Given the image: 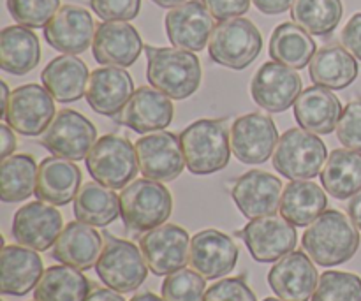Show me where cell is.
I'll use <instances>...</instances> for the list:
<instances>
[{"label": "cell", "instance_id": "6da1fadb", "mask_svg": "<svg viewBox=\"0 0 361 301\" xmlns=\"http://www.w3.org/2000/svg\"><path fill=\"white\" fill-rule=\"evenodd\" d=\"M302 245L310 259L319 266H338L358 252L360 231L351 217L338 210H328L309 226Z\"/></svg>", "mask_w": 361, "mask_h": 301}, {"label": "cell", "instance_id": "7a4b0ae2", "mask_svg": "<svg viewBox=\"0 0 361 301\" xmlns=\"http://www.w3.org/2000/svg\"><path fill=\"white\" fill-rule=\"evenodd\" d=\"M145 53L148 60L147 78L152 87L175 101L196 94L201 85V63L192 51L145 46Z\"/></svg>", "mask_w": 361, "mask_h": 301}, {"label": "cell", "instance_id": "3957f363", "mask_svg": "<svg viewBox=\"0 0 361 301\" xmlns=\"http://www.w3.org/2000/svg\"><path fill=\"white\" fill-rule=\"evenodd\" d=\"M187 169L192 175H214L229 164L231 141L222 120H197L180 136Z\"/></svg>", "mask_w": 361, "mask_h": 301}, {"label": "cell", "instance_id": "277c9868", "mask_svg": "<svg viewBox=\"0 0 361 301\" xmlns=\"http://www.w3.org/2000/svg\"><path fill=\"white\" fill-rule=\"evenodd\" d=\"M173 211L171 192L150 178L134 180L120 192V217L133 231H152L169 219Z\"/></svg>", "mask_w": 361, "mask_h": 301}, {"label": "cell", "instance_id": "5b68a950", "mask_svg": "<svg viewBox=\"0 0 361 301\" xmlns=\"http://www.w3.org/2000/svg\"><path fill=\"white\" fill-rule=\"evenodd\" d=\"M263 37L245 18H231L215 27L208 42V55L215 63L233 70L247 69L259 56Z\"/></svg>", "mask_w": 361, "mask_h": 301}, {"label": "cell", "instance_id": "8992f818", "mask_svg": "<svg viewBox=\"0 0 361 301\" xmlns=\"http://www.w3.org/2000/svg\"><path fill=\"white\" fill-rule=\"evenodd\" d=\"M328 159L326 145L305 129H289L279 137L274 168L289 180H312Z\"/></svg>", "mask_w": 361, "mask_h": 301}, {"label": "cell", "instance_id": "52a82bcc", "mask_svg": "<svg viewBox=\"0 0 361 301\" xmlns=\"http://www.w3.org/2000/svg\"><path fill=\"white\" fill-rule=\"evenodd\" d=\"M136 147L127 137L106 134L99 137L87 157V169L95 182L109 189H123L137 175Z\"/></svg>", "mask_w": 361, "mask_h": 301}, {"label": "cell", "instance_id": "ba28073f", "mask_svg": "<svg viewBox=\"0 0 361 301\" xmlns=\"http://www.w3.org/2000/svg\"><path fill=\"white\" fill-rule=\"evenodd\" d=\"M99 278L109 289L133 293L141 288L148 275V264L143 252L134 243L120 238H109L95 264Z\"/></svg>", "mask_w": 361, "mask_h": 301}, {"label": "cell", "instance_id": "9c48e42d", "mask_svg": "<svg viewBox=\"0 0 361 301\" xmlns=\"http://www.w3.org/2000/svg\"><path fill=\"white\" fill-rule=\"evenodd\" d=\"M97 140L95 125L81 113L62 109L42 134V147L56 157L67 161H83Z\"/></svg>", "mask_w": 361, "mask_h": 301}, {"label": "cell", "instance_id": "30bf717a", "mask_svg": "<svg viewBox=\"0 0 361 301\" xmlns=\"http://www.w3.org/2000/svg\"><path fill=\"white\" fill-rule=\"evenodd\" d=\"M140 249L148 268L157 277L183 270L190 263V238L176 224H162L141 236Z\"/></svg>", "mask_w": 361, "mask_h": 301}, {"label": "cell", "instance_id": "8fae6325", "mask_svg": "<svg viewBox=\"0 0 361 301\" xmlns=\"http://www.w3.org/2000/svg\"><path fill=\"white\" fill-rule=\"evenodd\" d=\"M55 115L51 94L39 85L28 83L14 88L4 118L16 133L23 136H39L46 133Z\"/></svg>", "mask_w": 361, "mask_h": 301}, {"label": "cell", "instance_id": "7c38bea8", "mask_svg": "<svg viewBox=\"0 0 361 301\" xmlns=\"http://www.w3.org/2000/svg\"><path fill=\"white\" fill-rule=\"evenodd\" d=\"M238 235L257 263H274L282 259L295 250L298 242L296 226L277 215L252 219Z\"/></svg>", "mask_w": 361, "mask_h": 301}, {"label": "cell", "instance_id": "4fadbf2b", "mask_svg": "<svg viewBox=\"0 0 361 301\" xmlns=\"http://www.w3.org/2000/svg\"><path fill=\"white\" fill-rule=\"evenodd\" d=\"M137 164L145 178L155 182H173L178 178L185 168L180 137L173 133L148 134L136 141Z\"/></svg>", "mask_w": 361, "mask_h": 301}, {"label": "cell", "instance_id": "5bb4252c", "mask_svg": "<svg viewBox=\"0 0 361 301\" xmlns=\"http://www.w3.org/2000/svg\"><path fill=\"white\" fill-rule=\"evenodd\" d=\"M302 94V78L293 67L267 62L257 69L250 83V95L259 108L281 113L291 108Z\"/></svg>", "mask_w": 361, "mask_h": 301}, {"label": "cell", "instance_id": "9a60e30c", "mask_svg": "<svg viewBox=\"0 0 361 301\" xmlns=\"http://www.w3.org/2000/svg\"><path fill=\"white\" fill-rule=\"evenodd\" d=\"M231 152L243 164H263L279 143L274 120L261 113L238 116L229 130Z\"/></svg>", "mask_w": 361, "mask_h": 301}, {"label": "cell", "instance_id": "2e32d148", "mask_svg": "<svg viewBox=\"0 0 361 301\" xmlns=\"http://www.w3.org/2000/svg\"><path fill=\"white\" fill-rule=\"evenodd\" d=\"M166 35L175 48L201 51L215 30L214 16L201 0H187L166 14Z\"/></svg>", "mask_w": 361, "mask_h": 301}, {"label": "cell", "instance_id": "e0dca14e", "mask_svg": "<svg viewBox=\"0 0 361 301\" xmlns=\"http://www.w3.org/2000/svg\"><path fill=\"white\" fill-rule=\"evenodd\" d=\"M62 226V215L53 204L34 201L14 214L13 236L20 245L44 252L56 243Z\"/></svg>", "mask_w": 361, "mask_h": 301}, {"label": "cell", "instance_id": "ac0fdd59", "mask_svg": "<svg viewBox=\"0 0 361 301\" xmlns=\"http://www.w3.org/2000/svg\"><path fill=\"white\" fill-rule=\"evenodd\" d=\"M94 18L85 7L63 6L44 27V39L63 55H80L94 42Z\"/></svg>", "mask_w": 361, "mask_h": 301}, {"label": "cell", "instance_id": "d6986e66", "mask_svg": "<svg viewBox=\"0 0 361 301\" xmlns=\"http://www.w3.org/2000/svg\"><path fill=\"white\" fill-rule=\"evenodd\" d=\"M143 49L140 32L129 21H104L95 28L92 51L102 66L130 67Z\"/></svg>", "mask_w": 361, "mask_h": 301}, {"label": "cell", "instance_id": "ffe728a7", "mask_svg": "<svg viewBox=\"0 0 361 301\" xmlns=\"http://www.w3.org/2000/svg\"><path fill=\"white\" fill-rule=\"evenodd\" d=\"M236 208L247 219H259L275 215L281 208L282 182L267 171L252 169L240 176L231 189Z\"/></svg>", "mask_w": 361, "mask_h": 301}, {"label": "cell", "instance_id": "44dd1931", "mask_svg": "<svg viewBox=\"0 0 361 301\" xmlns=\"http://www.w3.org/2000/svg\"><path fill=\"white\" fill-rule=\"evenodd\" d=\"M238 261V247L226 233L204 229L190 240V266L208 281L231 274Z\"/></svg>", "mask_w": 361, "mask_h": 301}, {"label": "cell", "instance_id": "7402d4cb", "mask_svg": "<svg viewBox=\"0 0 361 301\" xmlns=\"http://www.w3.org/2000/svg\"><path fill=\"white\" fill-rule=\"evenodd\" d=\"M317 282L319 277L310 256L300 250L279 259L268 274V284L271 291L284 301L312 300Z\"/></svg>", "mask_w": 361, "mask_h": 301}, {"label": "cell", "instance_id": "603a6c76", "mask_svg": "<svg viewBox=\"0 0 361 301\" xmlns=\"http://www.w3.org/2000/svg\"><path fill=\"white\" fill-rule=\"evenodd\" d=\"M173 120V102L157 88L141 87L120 111L118 122L137 134L162 130Z\"/></svg>", "mask_w": 361, "mask_h": 301}, {"label": "cell", "instance_id": "cb8c5ba5", "mask_svg": "<svg viewBox=\"0 0 361 301\" xmlns=\"http://www.w3.org/2000/svg\"><path fill=\"white\" fill-rule=\"evenodd\" d=\"M133 94V78L120 67H99L90 74L87 87V102L99 115H120Z\"/></svg>", "mask_w": 361, "mask_h": 301}, {"label": "cell", "instance_id": "d4e9b609", "mask_svg": "<svg viewBox=\"0 0 361 301\" xmlns=\"http://www.w3.org/2000/svg\"><path fill=\"white\" fill-rule=\"evenodd\" d=\"M44 275L39 254L23 245H6L0 254V291L25 296L37 288Z\"/></svg>", "mask_w": 361, "mask_h": 301}, {"label": "cell", "instance_id": "484cf974", "mask_svg": "<svg viewBox=\"0 0 361 301\" xmlns=\"http://www.w3.org/2000/svg\"><path fill=\"white\" fill-rule=\"evenodd\" d=\"M102 236L85 222H69L60 233L53 249V257L67 266L87 271L97 264L101 257Z\"/></svg>", "mask_w": 361, "mask_h": 301}, {"label": "cell", "instance_id": "4316f807", "mask_svg": "<svg viewBox=\"0 0 361 301\" xmlns=\"http://www.w3.org/2000/svg\"><path fill=\"white\" fill-rule=\"evenodd\" d=\"M81 189V171L73 161L62 157H48L37 169L35 196L39 201L66 207Z\"/></svg>", "mask_w": 361, "mask_h": 301}, {"label": "cell", "instance_id": "83f0119b", "mask_svg": "<svg viewBox=\"0 0 361 301\" xmlns=\"http://www.w3.org/2000/svg\"><path fill=\"white\" fill-rule=\"evenodd\" d=\"M342 116V104L330 88H305L295 102V118L302 129L312 134H331Z\"/></svg>", "mask_w": 361, "mask_h": 301}, {"label": "cell", "instance_id": "f1b7e54d", "mask_svg": "<svg viewBox=\"0 0 361 301\" xmlns=\"http://www.w3.org/2000/svg\"><path fill=\"white\" fill-rule=\"evenodd\" d=\"M88 67L74 55H62L53 59L42 69V87L51 94L56 102H76L87 94Z\"/></svg>", "mask_w": 361, "mask_h": 301}, {"label": "cell", "instance_id": "f546056e", "mask_svg": "<svg viewBox=\"0 0 361 301\" xmlns=\"http://www.w3.org/2000/svg\"><path fill=\"white\" fill-rule=\"evenodd\" d=\"M358 62L351 51L338 44L323 46L310 60L309 76L316 85L330 90H344L358 78Z\"/></svg>", "mask_w": 361, "mask_h": 301}, {"label": "cell", "instance_id": "4dcf8cb0", "mask_svg": "<svg viewBox=\"0 0 361 301\" xmlns=\"http://www.w3.org/2000/svg\"><path fill=\"white\" fill-rule=\"evenodd\" d=\"M39 37L23 25H11L0 32V67L14 76H25L39 66Z\"/></svg>", "mask_w": 361, "mask_h": 301}, {"label": "cell", "instance_id": "1f68e13d", "mask_svg": "<svg viewBox=\"0 0 361 301\" xmlns=\"http://www.w3.org/2000/svg\"><path fill=\"white\" fill-rule=\"evenodd\" d=\"M328 197L317 183L293 180L284 187L281 199V215L296 228H307L326 211Z\"/></svg>", "mask_w": 361, "mask_h": 301}, {"label": "cell", "instance_id": "d6a6232c", "mask_svg": "<svg viewBox=\"0 0 361 301\" xmlns=\"http://www.w3.org/2000/svg\"><path fill=\"white\" fill-rule=\"evenodd\" d=\"M324 190L335 199H351L361 190V154L337 148L330 154L321 171Z\"/></svg>", "mask_w": 361, "mask_h": 301}, {"label": "cell", "instance_id": "836d02e7", "mask_svg": "<svg viewBox=\"0 0 361 301\" xmlns=\"http://www.w3.org/2000/svg\"><path fill=\"white\" fill-rule=\"evenodd\" d=\"M74 215L94 228H106L120 215V196L99 182H88L74 197Z\"/></svg>", "mask_w": 361, "mask_h": 301}, {"label": "cell", "instance_id": "e575fe53", "mask_svg": "<svg viewBox=\"0 0 361 301\" xmlns=\"http://www.w3.org/2000/svg\"><path fill=\"white\" fill-rule=\"evenodd\" d=\"M316 55V42L307 30L296 23H282L270 39V56L274 62L293 69H303Z\"/></svg>", "mask_w": 361, "mask_h": 301}, {"label": "cell", "instance_id": "d590c367", "mask_svg": "<svg viewBox=\"0 0 361 301\" xmlns=\"http://www.w3.org/2000/svg\"><path fill=\"white\" fill-rule=\"evenodd\" d=\"M90 281L73 266H51L34 289L35 301H85L90 295Z\"/></svg>", "mask_w": 361, "mask_h": 301}, {"label": "cell", "instance_id": "8d00e7d4", "mask_svg": "<svg viewBox=\"0 0 361 301\" xmlns=\"http://www.w3.org/2000/svg\"><path fill=\"white\" fill-rule=\"evenodd\" d=\"M37 166L30 155H9L0 164V197L4 203H20L35 194Z\"/></svg>", "mask_w": 361, "mask_h": 301}, {"label": "cell", "instance_id": "74e56055", "mask_svg": "<svg viewBox=\"0 0 361 301\" xmlns=\"http://www.w3.org/2000/svg\"><path fill=\"white\" fill-rule=\"evenodd\" d=\"M344 14L342 0H295L291 18L312 35L326 37L337 30Z\"/></svg>", "mask_w": 361, "mask_h": 301}, {"label": "cell", "instance_id": "f35d334b", "mask_svg": "<svg viewBox=\"0 0 361 301\" xmlns=\"http://www.w3.org/2000/svg\"><path fill=\"white\" fill-rule=\"evenodd\" d=\"M310 301H361V278L348 271H324Z\"/></svg>", "mask_w": 361, "mask_h": 301}, {"label": "cell", "instance_id": "ab89813d", "mask_svg": "<svg viewBox=\"0 0 361 301\" xmlns=\"http://www.w3.org/2000/svg\"><path fill=\"white\" fill-rule=\"evenodd\" d=\"M207 278L196 270L175 271L166 275L162 282V298L166 301H203L207 293Z\"/></svg>", "mask_w": 361, "mask_h": 301}, {"label": "cell", "instance_id": "60d3db41", "mask_svg": "<svg viewBox=\"0 0 361 301\" xmlns=\"http://www.w3.org/2000/svg\"><path fill=\"white\" fill-rule=\"evenodd\" d=\"M7 9L23 27L42 28L59 13L60 0H7Z\"/></svg>", "mask_w": 361, "mask_h": 301}, {"label": "cell", "instance_id": "b9f144b4", "mask_svg": "<svg viewBox=\"0 0 361 301\" xmlns=\"http://www.w3.org/2000/svg\"><path fill=\"white\" fill-rule=\"evenodd\" d=\"M337 137L345 148L361 154V99L345 106L337 125Z\"/></svg>", "mask_w": 361, "mask_h": 301}, {"label": "cell", "instance_id": "7bdbcfd3", "mask_svg": "<svg viewBox=\"0 0 361 301\" xmlns=\"http://www.w3.org/2000/svg\"><path fill=\"white\" fill-rule=\"evenodd\" d=\"M90 7L104 21H130L140 14L141 0H90Z\"/></svg>", "mask_w": 361, "mask_h": 301}, {"label": "cell", "instance_id": "ee69618b", "mask_svg": "<svg viewBox=\"0 0 361 301\" xmlns=\"http://www.w3.org/2000/svg\"><path fill=\"white\" fill-rule=\"evenodd\" d=\"M203 301H257V298L242 278H224L204 293Z\"/></svg>", "mask_w": 361, "mask_h": 301}, {"label": "cell", "instance_id": "f6af8a7d", "mask_svg": "<svg viewBox=\"0 0 361 301\" xmlns=\"http://www.w3.org/2000/svg\"><path fill=\"white\" fill-rule=\"evenodd\" d=\"M210 11L212 16L219 21L240 18L250 7V0H201Z\"/></svg>", "mask_w": 361, "mask_h": 301}, {"label": "cell", "instance_id": "bcb514c9", "mask_svg": "<svg viewBox=\"0 0 361 301\" xmlns=\"http://www.w3.org/2000/svg\"><path fill=\"white\" fill-rule=\"evenodd\" d=\"M342 44L351 51L356 59L361 60V13H356L342 28Z\"/></svg>", "mask_w": 361, "mask_h": 301}, {"label": "cell", "instance_id": "7dc6e473", "mask_svg": "<svg viewBox=\"0 0 361 301\" xmlns=\"http://www.w3.org/2000/svg\"><path fill=\"white\" fill-rule=\"evenodd\" d=\"M295 0H254V6L263 14H282L293 6Z\"/></svg>", "mask_w": 361, "mask_h": 301}, {"label": "cell", "instance_id": "c3c4849f", "mask_svg": "<svg viewBox=\"0 0 361 301\" xmlns=\"http://www.w3.org/2000/svg\"><path fill=\"white\" fill-rule=\"evenodd\" d=\"M0 137H2L0 155H2V159H6L9 157V155L14 152V148H16V136H14V133L11 130L9 125L2 123V125H0Z\"/></svg>", "mask_w": 361, "mask_h": 301}, {"label": "cell", "instance_id": "681fc988", "mask_svg": "<svg viewBox=\"0 0 361 301\" xmlns=\"http://www.w3.org/2000/svg\"><path fill=\"white\" fill-rule=\"evenodd\" d=\"M85 301H126L123 296L118 295V291H113V289H95L94 293L88 295V298Z\"/></svg>", "mask_w": 361, "mask_h": 301}, {"label": "cell", "instance_id": "f907efd6", "mask_svg": "<svg viewBox=\"0 0 361 301\" xmlns=\"http://www.w3.org/2000/svg\"><path fill=\"white\" fill-rule=\"evenodd\" d=\"M348 211L351 221L355 222L356 228L361 231V190L351 197V201L348 203Z\"/></svg>", "mask_w": 361, "mask_h": 301}, {"label": "cell", "instance_id": "816d5d0a", "mask_svg": "<svg viewBox=\"0 0 361 301\" xmlns=\"http://www.w3.org/2000/svg\"><path fill=\"white\" fill-rule=\"evenodd\" d=\"M0 92H2V116H4V113H6V109H7V104H9L11 94H13V92H9L6 81H2V83H0Z\"/></svg>", "mask_w": 361, "mask_h": 301}, {"label": "cell", "instance_id": "f5cc1de1", "mask_svg": "<svg viewBox=\"0 0 361 301\" xmlns=\"http://www.w3.org/2000/svg\"><path fill=\"white\" fill-rule=\"evenodd\" d=\"M152 2L157 4L159 7H164V9H173V7L185 4L187 0H152Z\"/></svg>", "mask_w": 361, "mask_h": 301}, {"label": "cell", "instance_id": "db71d44e", "mask_svg": "<svg viewBox=\"0 0 361 301\" xmlns=\"http://www.w3.org/2000/svg\"><path fill=\"white\" fill-rule=\"evenodd\" d=\"M130 301H166V300L161 298V296L154 295V293H141V295L134 296Z\"/></svg>", "mask_w": 361, "mask_h": 301}, {"label": "cell", "instance_id": "11a10c76", "mask_svg": "<svg viewBox=\"0 0 361 301\" xmlns=\"http://www.w3.org/2000/svg\"><path fill=\"white\" fill-rule=\"evenodd\" d=\"M264 301H284V300H277V298H267Z\"/></svg>", "mask_w": 361, "mask_h": 301}]
</instances>
